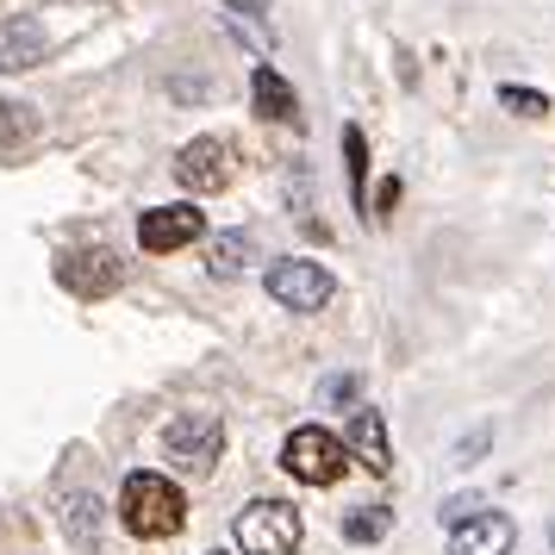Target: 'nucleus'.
I'll return each mask as SVG.
<instances>
[{
	"mask_svg": "<svg viewBox=\"0 0 555 555\" xmlns=\"http://www.w3.org/2000/svg\"><path fill=\"white\" fill-rule=\"evenodd\" d=\"M350 387H356L350 375H337V380H325V400H350Z\"/></svg>",
	"mask_w": 555,
	"mask_h": 555,
	"instance_id": "obj_20",
	"label": "nucleus"
},
{
	"mask_svg": "<svg viewBox=\"0 0 555 555\" xmlns=\"http://www.w3.org/2000/svg\"><path fill=\"white\" fill-rule=\"evenodd\" d=\"M212 555H225V550H212Z\"/></svg>",
	"mask_w": 555,
	"mask_h": 555,
	"instance_id": "obj_22",
	"label": "nucleus"
},
{
	"mask_svg": "<svg viewBox=\"0 0 555 555\" xmlns=\"http://www.w3.org/2000/svg\"><path fill=\"white\" fill-rule=\"evenodd\" d=\"M44 56H51V38L38 20H13L0 31V69H38Z\"/></svg>",
	"mask_w": 555,
	"mask_h": 555,
	"instance_id": "obj_11",
	"label": "nucleus"
},
{
	"mask_svg": "<svg viewBox=\"0 0 555 555\" xmlns=\"http://www.w3.org/2000/svg\"><path fill=\"white\" fill-rule=\"evenodd\" d=\"M63 537H69V550L101 555V543H106V505L94 500V493H69V500H63Z\"/></svg>",
	"mask_w": 555,
	"mask_h": 555,
	"instance_id": "obj_10",
	"label": "nucleus"
},
{
	"mask_svg": "<svg viewBox=\"0 0 555 555\" xmlns=\"http://www.w3.org/2000/svg\"><path fill=\"white\" fill-rule=\"evenodd\" d=\"M219 450H225V425H219L212 412H181V418H169V430H163V455L194 480L219 468Z\"/></svg>",
	"mask_w": 555,
	"mask_h": 555,
	"instance_id": "obj_4",
	"label": "nucleus"
},
{
	"mask_svg": "<svg viewBox=\"0 0 555 555\" xmlns=\"http://www.w3.org/2000/svg\"><path fill=\"white\" fill-rule=\"evenodd\" d=\"M344 169H350V201L356 212L369 219V144H362V131L344 126Z\"/></svg>",
	"mask_w": 555,
	"mask_h": 555,
	"instance_id": "obj_15",
	"label": "nucleus"
},
{
	"mask_svg": "<svg viewBox=\"0 0 555 555\" xmlns=\"http://www.w3.org/2000/svg\"><path fill=\"white\" fill-rule=\"evenodd\" d=\"M393 206H400V181L387 176V181H380V188H375V219H387Z\"/></svg>",
	"mask_w": 555,
	"mask_h": 555,
	"instance_id": "obj_19",
	"label": "nucleus"
},
{
	"mask_svg": "<svg viewBox=\"0 0 555 555\" xmlns=\"http://www.w3.org/2000/svg\"><path fill=\"white\" fill-rule=\"evenodd\" d=\"M350 450L375 468V475H387L393 468V450H387V425H380L375 405H356L350 412Z\"/></svg>",
	"mask_w": 555,
	"mask_h": 555,
	"instance_id": "obj_12",
	"label": "nucleus"
},
{
	"mask_svg": "<svg viewBox=\"0 0 555 555\" xmlns=\"http://www.w3.org/2000/svg\"><path fill=\"white\" fill-rule=\"evenodd\" d=\"M331 294H337V281H331L325 262L294 256V262H275V269H269V300H281L287 312H319Z\"/></svg>",
	"mask_w": 555,
	"mask_h": 555,
	"instance_id": "obj_5",
	"label": "nucleus"
},
{
	"mask_svg": "<svg viewBox=\"0 0 555 555\" xmlns=\"http://www.w3.org/2000/svg\"><path fill=\"white\" fill-rule=\"evenodd\" d=\"M518 543V525L505 512H475L468 525L450 530V555H512Z\"/></svg>",
	"mask_w": 555,
	"mask_h": 555,
	"instance_id": "obj_9",
	"label": "nucleus"
},
{
	"mask_svg": "<svg viewBox=\"0 0 555 555\" xmlns=\"http://www.w3.org/2000/svg\"><path fill=\"white\" fill-rule=\"evenodd\" d=\"M500 106H505V113H518V119H550V94L518 88V81H505V88H500Z\"/></svg>",
	"mask_w": 555,
	"mask_h": 555,
	"instance_id": "obj_18",
	"label": "nucleus"
},
{
	"mask_svg": "<svg viewBox=\"0 0 555 555\" xmlns=\"http://www.w3.org/2000/svg\"><path fill=\"white\" fill-rule=\"evenodd\" d=\"M26 138H38V106L0 101V144L13 151V144H26Z\"/></svg>",
	"mask_w": 555,
	"mask_h": 555,
	"instance_id": "obj_17",
	"label": "nucleus"
},
{
	"mask_svg": "<svg viewBox=\"0 0 555 555\" xmlns=\"http://www.w3.org/2000/svg\"><path fill=\"white\" fill-rule=\"evenodd\" d=\"M56 281H63L76 300H106V294L126 281V269H119L113 250H63L56 256Z\"/></svg>",
	"mask_w": 555,
	"mask_h": 555,
	"instance_id": "obj_7",
	"label": "nucleus"
},
{
	"mask_svg": "<svg viewBox=\"0 0 555 555\" xmlns=\"http://www.w3.org/2000/svg\"><path fill=\"white\" fill-rule=\"evenodd\" d=\"M231 13H244V20H256V13H262V0H225Z\"/></svg>",
	"mask_w": 555,
	"mask_h": 555,
	"instance_id": "obj_21",
	"label": "nucleus"
},
{
	"mask_svg": "<svg viewBox=\"0 0 555 555\" xmlns=\"http://www.w3.org/2000/svg\"><path fill=\"white\" fill-rule=\"evenodd\" d=\"M176 181L188 188V194H219V188L231 181V144L225 138H194V144H181Z\"/></svg>",
	"mask_w": 555,
	"mask_h": 555,
	"instance_id": "obj_8",
	"label": "nucleus"
},
{
	"mask_svg": "<svg viewBox=\"0 0 555 555\" xmlns=\"http://www.w3.org/2000/svg\"><path fill=\"white\" fill-rule=\"evenodd\" d=\"M306 537V518L300 505L287 500H256L237 512V550L244 555H294Z\"/></svg>",
	"mask_w": 555,
	"mask_h": 555,
	"instance_id": "obj_3",
	"label": "nucleus"
},
{
	"mask_svg": "<svg viewBox=\"0 0 555 555\" xmlns=\"http://www.w3.org/2000/svg\"><path fill=\"white\" fill-rule=\"evenodd\" d=\"M387 530H393V512L387 505H356L350 518H344V537L350 543H380Z\"/></svg>",
	"mask_w": 555,
	"mask_h": 555,
	"instance_id": "obj_16",
	"label": "nucleus"
},
{
	"mask_svg": "<svg viewBox=\"0 0 555 555\" xmlns=\"http://www.w3.org/2000/svg\"><path fill=\"white\" fill-rule=\"evenodd\" d=\"M206 219L194 212L188 201L176 206H151V212H138V244L151 256H169V250H188V244H201Z\"/></svg>",
	"mask_w": 555,
	"mask_h": 555,
	"instance_id": "obj_6",
	"label": "nucleus"
},
{
	"mask_svg": "<svg viewBox=\"0 0 555 555\" xmlns=\"http://www.w3.org/2000/svg\"><path fill=\"white\" fill-rule=\"evenodd\" d=\"M250 262H256V237H250V231H219V237H212V250H206V269H212L219 281L244 275Z\"/></svg>",
	"mask_w": 555,
	"mask_h": 555,
	"instance_id": "obj_14",
	"label": "nucleus"
},
{
	"mask_svg": "<svg viewBox=\"0 0 555 555\" xmlns=\"http://www.w3.org/2000/svg\"><path fill=\"white\" fill-rule=\"evenodd\" d=\"M250 94H256V113H262V119H275V126H300V101H294V88H287L269 63H256Z\"/></svg>",
	"mask_w": 555,
	"mask_h": 555,
	"instance_id": "obj_13",
	"label": "nucleus"
},
{
	"mask_svg": "<svg viewBox=\"0 0 555 555\" xmlns=\"http://www.w3.org/2000/svg\"><path fill=\"white\" fill-rule=\"evenodd\" d=\"M281 468L300 480V487H337V480L350 475V443L319 430V425H300L281 443Z\"/></svg>",
	"mask_w": 555,
	"mask_h": 555,
	"instance_id": "obj_2",
	"label": "nucleus"
},
{
	"mask_svg": "<svg viewBox=\"0 0 555 555\" xmlns=\"http://www.w3.org/2000/svg\"><path fill=\"white\" fill-rule=\"evenodd\" d=\"M119 525L131 530V537H176L181 525H188V500H181V487L169 475H131L126 493H119Z\"/></svg>",
	"mask_w": 555,
	"mask_h": 555,
	"instance_id": "obj_1",
	"label": "nucleus"
}]
</instances>
